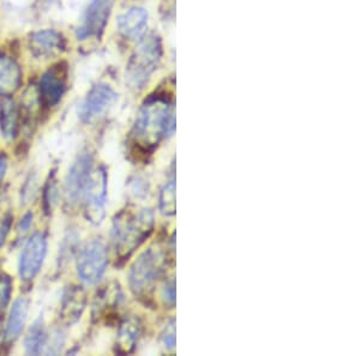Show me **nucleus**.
<instances>
[{
	"mask_svg": "<svg viewBox=\"0 0 360 356\" xmlns=\"http://www.w3.org/2000/svg\"><path fill=\"white\" fill-rule=\"evenodd\" d=\"M94 156L89 150L78 154L72 162L64 180V204L68 209H74L82 202L83 191L94 169Z\"/></svg>",
	"mask_w": 360,
	"mask_h": 356,
	"instance_id": "obj_7",
	"label": "nucleus"
},
{
	"mask_svg": "<svg viewBox=\"0 0 360 356\" xmlns=\"http://www.w3.org/2000/svg\"><path fill=\"white\" fill-rule=\"evenodd\" d=\"M20 110L16 101L10 96L0 100V132L6 142L16 140L20 130Z\"/></svg>",
	"mask_w": 360,
	"mask_h": 356,
	"instance_id": "obj_16",
	"label": "nucleus"
},
{
	"mask_svg": "<svg viewBox=\"0 0 360 356\" xmlns=\"http://www.w3.org/2000/svg\"><path fill=\"white\" fill-rule=\"evenodd\" d=\"M117 98L118 96L111 86L107 84H96L90 89L81 105L79 118L83 123H91L96 119L101 118L115 106Z\"/></svg>",
	"mask_w": 360,
	"mask_h": 356,
	"instance_id": "obj_10",
	"label": "nucleus"
},
{
	"mask_svg": "<svg viewBox=\"0 0 360 356\" xmlns=\"http://www.w3.org/2000/svg\"><path fill=\"white\" fill-rule=\"evenodd\" d=\"M112 8L113 0H91L78 27V39L86 40L90 37H100L108 23Z\"/></svg>",
	"mask_w": 360,
	"mask_h": 356,
	"instance_id": "obj_9",
	"label": "nucleus"
},
{
	"mask_svg": "<svg viewBox=\"0 0 360 356\" xmlns=\"http://www.w3.org/2000/svg\"><path fill=\"white\" fill-rule=\"evenodd\" d=\"M77 240L78 235L76 232H71L64 237L62 249H60V256L62 257H59V262L63 263L74 256L76 249H78Z\"/></svg>",
	"mask_w": 360,
	"mask_h": 356,
	"instance_id": "obj_25",
	"label": "nucleus"
},
{
	"mask_svg": "<svg viewBox=\"0 0 360 356\" xmlns=\"http://www.w3.org/2000/svg\"><path fill=\"white\" fill-rule=\"evenodd\" d=\"M86 291L82 286L70 284L63 293L60 308H59V322L64 327H72L82 318L83 312L86 311Z\"/></svg>",
	"mask_w": 360,
	"mask_h": 356,
	"instance_id": "obj_12",
	"label": "nucleus"
},
{
	"mask_svg": "<svg viewBox=\"0 0 360 356\" xmlns=\"http://www.w3.org/2000/svg\"><path fill=\"white\" fill-rule=\"evenodd\" d=\"M176 130V113L172 100L164 95L150 96L139 108L131 132V155L147 160L162 140Z\"/></svg>",
	"mask_w": 360,
	"mask_h": 356,
	"instance_id": "obj_1",
	"label": "nucleus"
},
{
	"mask_svg": "<svg viewBox=\"0 0 360 356\" xmlns=\"http://www.w3.org/2000/svg\"><path fill=\"white\" fill-rule=\"evenodd\" d=\"M142 332V324L136 315L125 317L119 324L118 334L115 343V354L129 355L135 352Z\"/></svg>",
	"mask_w": 360,
	"mask_h": 356,
	"instance_id": "obj_14",
	"label": "nucleus"
},
{
	"mask_svg": "<svg viewBox=\"0 0 360 356\" xmlns=\"http://www.w3.org/2000/svg\"><path fill=\"white\" fill-rule=\"evenodd\" d=\"M59 189H58L57 171L52 169L46 179L45 186L42 190V209L46 215L53 213L58 203Z\"/></svg>",
	"mask_w": 360,
	"mask_h": 356,
	"instance_id": "obj_22",
	"label": "nucleus"
},
{
	"mask_svg": "<svg viewBox=\"0 0 360 356\" xmlns=\"http://www.w3.org/2000/svg\"><path fill=\"white\" fill-rule=\"evenodd\" d=\"M13 281L10 275L0 271V319H4L5 311L13 296Z\"/></svg>",
	"mask_w": 360,
	"mask_h": 356,
	"instance_id": "obj_23",
	"label": "nucleus"
},
{
	"mask_svg": "<svg viewBox=\"0 0 360 356\" xmlns=\"http://www.w3.org/2000/svg\"><path fill=\"white\" fill-rule=\"evenodd\" d=\"M159 209L165 216L176 215V174L173 166L172 176L160 190Z\"/></svg>",
	"mask_w": 360,
	"mask_h": 356,
	"instance_id": "obj_21",
	"label": "nucleus"
},
{
	"mask_svg": "<svg viewBox=\"0 0 360 356\" xmlns=\"http://www.w3.org/2000/svg\"><path fill=\"white\" fill-rule=\"evenodd\" d=\"M168 254L161 245H152L139 254L129 271V286L136 299L152 301L156 284L166 272Z\"/></svg>",
	"mask_w": 360,
	"mask_h": 356,
	"instance_id": "obj_3",
	"label": "nucleus"
},
{
	"mask_svg": "<svg viewBox=\"0 0 360 356\" xmlns=\"http://www.w3.org/2000/svg\"><path fill=\"white\" fill-rule=\"evenodd\" d=\"M148 25V13L143 8H134L119 17V32L129 39H136L144 33Z\"/></svg>",
	"mask_w": 360,
	"mask_h": 356,
	"instance_id": "obj_19",
	"label": "nucleus"
},
{
	"mask_svg": "<svg viewBox=\"0 0 360 356\" xmlns=\"http://www.w3.org/2000/svg\"><path fill=\"white\" fill-rule=\"evenodd\" d=\"M13 216L10 213H5L0 217V247L4 245L5 240L8 237L11 225H13Z\"/></svg>",
	"mask_w": 360,
	"mask_h": 356,
	"instance_id": "obj_29",
	"label": "nucleus"
},
{
	"mask_svg": "<svg viewBox=\"0 0 360 356\" xmlns=\"http://www.w3.org/2000/svg\"><path fill=\"white\" fill-rule=\"evenodd\" d=\"M39 190V184H37V174H30L25 179V184L21 189V204L28 205L35 199Z\"/></svg>",
	"mask_w": 360,
	"mask_h": 356,
	"instance_id": "obj_24",
	"label": "nucleus"
},
{
	"mask_svg": "<svg viewBox=\"0 0 360 356\" xmlns=\"http://www.w3.org/2000/svg\"><path fill=\"white\" fill-rule=\"evenodd\" d=\"M3 334H4V331H3V319H0V340L3 337Z\"/></svg>",
	"mask_w": 360,
	"mask_h": 356,
	"instance_id": "obj_32",
	"label": "nucleus"
},
{
	"mask_svg": "<svg viewBox=\"0 0 360 356\" xmlns=\"http://www.w3.org/2000/svg\"><path fill=\"white\" fill-rule=\"evenodd\" d=\"M155 227V215L150 208H125L115 213L112 221L111 240L115 264L123 265L150 237Z\"/></svg>",
	"mask_w": 360,
	"mask_h": 356,
	"instance_id": "obj_2",
	"label": "nucleus"
},
{
	"mask_svg": "<svg viewBox=\"0 0 360 356\" xmlns=\"http://www.w3.org/2000/svg\"><path fill=\"white\" fill-rule=\"evenodd\" d=\"M22 72L13 59L0 57V96H11L21 86Z\"/></svg>",
	"mask_w": 360,
	"mask_h": 356,
	"instance_id": "obj_18",
	"label": "nucleus"
},
{
	"mask_svg": "<svg viewBox=\"0 0 360 356\" xmlns=\"http://www.w3.org/2000/svg\"><path fill=\"white\" fill-rule=\"evenodd\" d=\"M47 254V237L37 232L29 237L18 262V275L25 283L32 282L41 270Z\"/></svg>",
	"mask_w": 360,
	"mask_h": 356,
	"instance_id": "obj_8",
	"label": "nucleus"
},
{
	"mask_svg": "<svg viewBox=\"0 0 360 356\" xmlns=\"http://www.w3.org/2000/svg\"><path fill=\"white\" fill-rule=\"evenodd\" d=\"M108 249L101 239H93L78 249L76 270L78 279L86 286L98 284L106 274Z\"/></svg>",
	"mask_w": 360,
	"mask_h": 356,
	"instance_id": "obj_4",
	"label": "nucleus"
},
{
	"mask_svg": "<svg viewBox=\"0 0 360 356\" xmlns=\"http://www.w3.org/2000/svg\"><path fill=\"white\" fill-rule=\"evenodd\" d=\"M30 46L39 57H49L64 51L65 40L56 30L47 29L34 33L30 37Z\"/></svg>",
	"mask_w": 360,
	"mask_h": 356,
	"instance_id": "obj_17",
	"label": "nucleus"
},
{
	"mask_svg": "<svg viewBox=\"0 0 360 356\" xmlns=\"http://www.w3.org/2000/svg\"><path fill=\"white\" fill-rule=\"evenodd\" d=\"M49 340V334L46 329L45 320L40 315L29 328L25 338V354L40 355L45 352L46 344Z\"/></svg>",
	"mask_w": 360,
	"mask_h": 356,
	"instance_id": "obj_20",
	"label": "nucleus"
},
{
	"mask_svg": "<svg viewBox=\"0 0 360 356\" xmlns=\"http://www.w3.org/2000/svg\"><path fill=\"white\" fill-rule=\"evenodd\" d=\"M148 185L143 179L137 178L134 183H131L132 193H135L137 197H144L147 195Z\"/></svg>",
	"mask_w": 360,
	"mask_h": 356,
	"instance_id": "obj_31",
	"label": "nucleus"
},
{
	"mask_svg": "<svg viewBox=\"0 0 360 356\" xmlns=\"http://www.w3.org/2000/svg\"><path fill=\"white\" fill-rule=\"evenodd\" d=\"M34 221V213L32 211L25 213V216L22 217L21 221L17 225V233L20 235H25V233H28L29 230L32 228Z\"/></svg>",
	"mask_w": 360,
	"mask_h": 356,
	"instance_id": "obj_30",
	"label": "nucleus"
},
{
	"mask_svg": "<svg viewBox=\"0 0 360 356\" xmlns=\"http://www.w3.org/2000/svg\"><path fill=\"white\" fill-rule=\"evenodd\" d=\"M124 301L123 291L118 282L112 281L98 289L93 301L91 318L94 322L112 318L117 313Z\"/></svg>",
	"mask_w": 360,
	"mask_h": 356,
	"instance_id": "obj_11",
	"label": "nucleus"
},
{
	"mask_svg": "<svg viewBox=\"0 0 360 356\" xmlns=\"http://www.w3.org/2000/svg\"><path fill=\"white\" fill-rule=\"evenodd\" d=\"M65 74L57 69H52L44 74L39 84V103L46 108H53L62 101L65 94Z\"/></svg>",
	"mask_w": 360,
	"mask_h": 356,
	"instance_id": "obj_13",
	"label": "nucleus"
},
{
	"mask_svg": "<svg viewBox=\"0 0 360 356\" xmlns=\"http://www.w3.org/2000/svg\"><path fill=\"white\" fill-rule=\"evenodd\" d=\"M64 344H65V337L63 335V332L60 330H56L51 337L49 335L44 354H52V355L59 354L64 348Z\"/></svg>",
	"mask_w": 360,
	"mask_h": 356,
	"instance_id": "obj_26",
	"label": "nucleus"
},
{
	"mask_svg": "<svg viewBox=\"0 0 360 356\" xmlns=\"http://www.w3.org/2000/svg\"><path fill=\"white\" fill-rule=\"evenodd\" d=\"M162 55L159 37H148L139 44L127 66V78L132 86L141 88L156 70Z\"/></svg>",
	"mask_w": 360,
	"mask_h": 356,
	"instance_id": "obj_6",
	"label": "nucleus"
},
{
	"mask_svg": "<svg viewBox=\"0 0 360 356\" xmlns=\"http://www.w3.org/2000/svg\"><path fill=\"white\" fill-rule=\"evenodd\" d=\"M161 298L168 308H172L176 305V279L174 277H169L167 281H165L162 291H161Z\"/></svg>",
	"mask_w": 360,
	"mask_h": 356,
	"instance_id": "obj_28",
	"label": "nucleus"
},
{
	"mask_svg": "<svg viewBox=\"0 0 360 356\" xmlns=\"http://www.w3.org/2000/svg\"><path fill=\"white\" fill-rule=\"evenodd\" d=\"M107 189L108 176L103 166L91 171L89 180L83 191V213L93 225H100L106 216Z\"/></svg>",
	"mask_w": 360,
	"mask_h": 356,
	"instance_id": "obj_5",
	"label": "nucleus"
},
{
	"mask_svg": "<svg viewBox=\"0 0 360 356\" xmlns=\"http://www.w3.org/2000/svg\"><path fill=\"white\" fill-rule=\"evenodd\" d=\"M161 341L165 348L173 350L176 348V319L169 320L161 334Z\"/></svg>",
	"mask_w": 360,
	"mask_h": 356,
	"instance_id": "obj_27",
	"label": "nucleus"
},
{
	"mask_svg": "<svg viewBox=\"0 0 360 356\" xmlns=\"http://www.w3.org/2000/svg\"><path fill=\"white\" fill-rule=\"evenodd\" d=\"M29 300L25 296H21L15 300L13 308L8 313V320L5 324L4 343L8 345L15 343L25 329V323L28 319Z\"/></svg>",
	"mask_w": 360,
	"mask_h": 356,
	"instance_id": "obj_15",
	"label": "nucleus"
}]
</instances>
